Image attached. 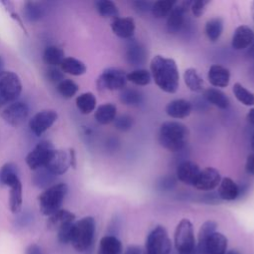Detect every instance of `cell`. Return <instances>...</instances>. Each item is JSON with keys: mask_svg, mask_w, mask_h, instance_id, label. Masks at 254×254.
Here are the masks:
<instances>
[{"mask_svg": "<svg viewBox=\"0 0 254 254\" xmlns=\"http://www.w3.org/2000/svg\"><path fill=\"white\" fill-rule=\"evenodd\" d=\"M210 4L209 0H197L193 1L190 6V10L192 12V15L195 18H200L204 12L206 11V7Z\"/></svg>", "mask_w": 254, "mask_h": 254, "instance_id": "obj_44", "label": "cell"}, {"mask_svg": "<svg viewBox=\"0 0 254 254\" xmlns=\"http://www.w3.org/2000/svg\"><path fill=\"white\" fill-rule=\"evenodd\" d=\"M58 92L64 98H72L79 90V86L71 79L64 78L63 81L57 84Z\"/></svg>", "mask_w": 254, "mask_h": 254, "instance_id": "obj_40", "label": "cell"}, {"mask_svg": "<svg viewBox=\"0 0 254 254\" xmlns=\"http://www.w3.org/2000/svg\"><path fill=\"white\" fill-rule=\"evenodd\" d=\"M24 16L30 23H36L41 20V18L44 16V9L42 6L37 2L28 1L24 5Z\"/></svg>", "mask_w": 254, "mask_h": 254, "instance_id": "obj_37", "label": "cell"}, {"mask_svg": "<svg viewBox=\"0 0 254 254\" xmlns=\"http://www.w3.org/2000/svg\"><path fill=\"white\" fill-rule=\"evenodd\" d=\"M10 15H11V18H13L15 21H17V22H18L19 26L23 29V31H24L25 33H27V30H26L25 26L23 25V21H22V19L18 16V14H17V13H15V12H10Z\"/></svg>", "mask_w": 254, "mask_h": 254, "instance_id": "obj_52", "label": "cell"}, {"mask_svg": "<svg viewBox=\"0 0 254 254\" xmlns=\"http://www.w3.org/2000/svg\"><path fill=\"white\" fill-rule=\"evenodd\" d=\"M55 149L56 148L50 141H40L26 156V164L28 165L29 169L36 171L42 167H45Z\"/></svg>", "mask_w": 254, "mask_h": 254, "instance_id": "obj_9", "label": "cell"}, {"mask_svg": "<svg viewBox=\"0 0 254 254\" xmlns=\"http://www.w3.org/2000/svg\"><path fill=\"white\" fill-rule=\"evenodd\" d=\"M254 41V32L253 30L246 25H240L238 26L231 39V46L236 51H241L246 48H249V46Z\"/></svg>", "mask_w": 254, "mask_h": 254, "instance_id": "obj_18", "label": "cell"}, {"mask_svg": "<svg viewBox=\"0 0 254 254\" xmlns=\"http://www.w3.org/2000/svg\"><path fill=\"white\" fill-rule=\"evenodd\" d=\"M68 192V186L64 183L54 184L45 189L38 196L40 211L43 215L50 216L59 209Z\"/></svg>", "mask_w": 254, "mask_h": 254, "instance_id": "obj_3", "label": "cell"}, {"mask_svg": "<svg viewBox=\"0 0 254 254\" xmlns=\"http://www.w3.org/2000/svg\"><path fill=\"white\" fill-rule=\"evenodd\" d=\"M122 243L115 235L103 236L98 245L97 254H121Z\"/></svg>", "mask_w": 254, "mask_h": 254, "instance_id": "obj_23", "label": "cell"}, {"mask_svg": "<svg viewBox=\"0 0 254 254\" xmlns=\"http://www.w3.org/2000/svg\"><path fill=\"white\" fill-rule=\"evenodd\" d=\"M5 104H7V102H6V100L0 95V108L2 107V106H4Z\"/></svg>", "mask_w": 254, "mask_h": 254, "instance_id": "obj_59", "label": "cell"}, {"mask_svg": "<svg viewBox=\"0 0 254 254\" xmlns=\"http://www.w3.org/2000/svg\"><path fill=\"white\" fill-rule=\"evenodd\" d=\"M25 254H44V251L40 245L36 243H31L26 247Z\"/></svg>", "mask_w": 254, "mask_h": 254, "instance_id": "obj_49", "label": "cell"}, {"mask_svg": "<svg viewBox=\"0 0 254 254\" xmlns=\"http://www.w3.org/2000/svg\"><path fill=\"white\" fill-rule=\"evenodd\" d=\"M190 1L177 3L172 12L167 17V30L170 34H177L184 25L185 20V14L188 13L189 9H190L191 6Z\"/></svg>", "mask_w": 254, "mask_h": 254, "instance_id": "obj_13", "label": "cell"}, {"mask_svg": "<svg viewBox=\"0 0 254 254\" xmlns=\"http://www.w3.org/2000/svg\"><path fill=\"white\" fill-rule=\"evenodd\" d=\"M69 167L70 163L68 153L64 150L58 149H55L45 166V168L55 176L64 175Z\"/></svg>", "mask_w": 254, "mask_h": 254, "instance_id": "obj_14", "label": "cell"}, {"mask_svg": "<svg viewBox=\"0 0 254 254\" xmlns=\"http://www.w3.org/2000/svg\"><path fill=\"white\" fill-rule=\"evenodd\" d=\"M188 134V128L184 123L175 120L165 121L159 130V143L169 152H179L184 149Z\"/></svg>", "mask_w": 254, "mask_h": 254, "instance_id": "obj_2", "label": "cell"}, {"mask_svg": "<svg viewBox=\"0 0 254 254\" xmlns=\"http://www.w3.org/2000/svg\"><path fill=\"white\" fill-rule=\"evenodd\" d=\"M224 28V23L222 18L220 17H213L206 21L204 32L207 37V39L210 42H216L220 36L222 35Z\"/></svg>", "mask_w": 254, "mask_h": 254, "instance_id": "obj_31", "label": "cell"}, {"mask_svg": "<svg viewBox=\"0 0 254 254\" xmlns=\"http://www.w3.org/2000/svg\"><path fill=\"white\" fill-rule=\"evenodd\" d=\"M136 10H138L139 12H151L152 9V5L153 2H149V1H136L133 3Z\"/></svg>", "mask_w": 254, "mask_h": 254, "instance_id": "obj_47", "label": "cell"}, {"mask_svg": "<svg viewBox=\"0 0 254 254\" xmlns=\"http://www.w3.org/2000/svg\"><path fill=\"white\" fill-rule=\"evenodd\" d=\"M33 219H34L33 213H31L29 211L20 212L17 214V217L15 219V225H16V227L23 228V227L30 225L33 222Z\"/></svg>", "mask_w": 254, "mask_h": 254, "instance_id": "obj_45", "label": "cell"}, {"mask_svg": "<svg viewBox=\"0 0 254 254\" xmlns=\"http://www.w3.org/2000/svg\"><path fill=\"white\" fill-rule=\"evenodd\" d=\"M123 254H142V250L137 245H129L126 247Z\"/></svg>", "mask_w": 254, "mask_h": 254, "instance_id": "obj_50", "label": "cell"}, {"mask_svg": "<svg viewBox=\"0 0 254 254\" xmlns=\"http://www.w3.org/2000/svg\"><path fill=\"white\" fill-rule=\"evenodd\" d=\"M126 73L116 67L105 68L96 80L97 87L103 90H122L126 84Z\"/></svg>", "mask_w": 254, "mask_h": 254, "instance_id": "obj_8", "label": "cell"}, {"mask_svg": "<svg viewBox=\"0 0 254 254\" xmlns=\"http://www.w3.org/2000/svg\"><path fill=\"white\" fill-rule=\"evenodd\" d=\"M95 8L97 13L105 19H116L118 18V9L114 2L110 0H99L95 2Z\"/></svg>", "mask_w": 254, "mask_h": 254, "instance_id": "obj_34", "label": "cell"}, {"mask_svg": "<svg viewBox=\"0 0 254 254\" xmlns=\"http://www.w3.org/2000/svg\"><path fill=\"white\" fill-rule=\"evenodd\" d=\"M183 78L185 84L190 90L193 92H201L204 90V81L195 68H187L184 71Z\"/></svg>", "mask_w": 254, "mask_h": 254, "instance_id": "obj_25", "label": "cell"}, {"mask_svg": "<svg viewBox=\"0 0 254 254\" xmlns=\"http://www.w3.org/2000/svg\"><path fill=\"white\" fill-rule=\"evenodd\" d=\"M226 254H241V253L238 250H236V249H231V250H228L226 252Z\"/></svg>", "mask_w": 254, "mask_h": 254, "instance_id": "obj_58", "label": "cell"}, {"mask_svg": "<svg viewBox=\"0 0 254 254\" xmlns=\"http://www.w3.org/2000/svg\"><path fill=\"white\" fill-rule=\"evenodd\" d=\"M232 92L235 98L245 106H254V93L248 90L239 82H235L232 86Z\"/></svg>", "mask_w": 254, "mask_h": 254, "instance_id": "obj_36", "label": "cell"}, {"mask_svg": "<svg viewBox=\"0 0 254 254\" xmlns=\"http://www.w3.org/2000/svg\"><path fill=\"white\" fill-rule=\"evenodd\" d=\"M142 93L133 88H123L119 94V99L126 105H137L142 101Z\"/></svg>", "mask_w": 254, "mask_h": 254, "instance_id": "obj_41", "label": "cell"}, {"mask_svg": "<svg viewBox=\"0 0 254 254\" xmlns=\"http://www.w3.org/2000/svg\"><path fill=\"white\" fill-rule=\"evenodd\" d=\"M60 66L64 73H68L74 76L82 75L87 70L85 64L73 57H65Z\"/></svg>", "mask_w": 254, "mask_h": 254, "instance_id": "obj_24", "label": "cell"}, {"mask_svg": "<svg viewBox=\"0 0 254 254\" xmlns=\"http://www.w3.org/2000/svg\"><path fill=\"white\" fill-rule=\"evenodd\" d=\"M174 244L178 254H198L193 225L190 220L183 218L177 224Z\"/></svg>", "mask_w": 254, "mask_h": 254, "instance_id": "obj_5", "label": "cell"}, {"mask_svg": "<svg viewBox=\"0 0 254 254\" xmlns=\"http://www.w3.org/2000/svg\"><path fill=\"white\" fill-rule=\"evenodd\" d=\"M126 79L138 86H145L151 82L152 76L149 70L144 68L135 69L126 74Z\"/></svg>", "mask_w": 254, "mask_h": 254, "instance_id": "obj_38", "label": "cell"}, {"mask_svg": "<svg viewBox=\"0 0 254 254\" xmlns=\"http://www.w3.org/2000/svg\"><path fill=\"white\" fill-rule=\"evenodd\" d=\"M217 229V223L213 220H207L205 221L199 228L198 231V238H197V252L203 247L206 240L209 238V236L214 233Z\"/></svg>", "mask_w": 254, "mask_h": 254, "instance_id": "obj_39", "label": "cell"}, {"mask_svg": "<svg viewBox=\"0 0 254 254\" xmlns=\"http://www.w3.org/2000/svg\"><path fill=\"white\" fill-rule=\"evenodd\" d=\"M150 73L156 85L166 93H175L179 88V69L176 61L156 55L150 63Z\"/></svg>", "mask_w": 254, "mask_h": 254, "instance_id": "obj_1", "label": "cell"}, {"mask_svg": "<svg viewBox=\"0 0 254 254\" xmlns=\"http://www.w3.org/2000/svg\"><path fill=\"white\" fill-rule=\"evenodd\" d=\"M228 239L225 235L215 231L204 243L198 254H226Z\"/></svg>", "mask_w": 254, "mask_h": 254, "instance_id": "obj_15", "label": "cell"}, {"mask_svg": "<svg viewBox=\"0 0 254 254\" xmlns=\"http://www.w3.org/2000/svg\"><path fill=\"white\" fill-rule=\"evenodd\" d=\"M64 51L55 45L48 46L43 53V61L50 66H59L64 59Z\"/></svg>", "mask_w": 254, "mask_h": 254, "instance_id": "obj_29", "label": "cell"}, {"mask_svg": "<svg viewBox=\"0 0 254 254\" xmlns=\"http://www.w3.org/2000/svg\"><path fill=\"white\" fill-rule=\"evenodd\" d=\"M200 172L199 166L192 161H183L180 163L176 170L177 178L185 185L193 186L198 174Z\"/></svg>", "mask_w": 254, "mask_h": 254, "instance_id": "obj_16", "label": "cell"}, {"mask_svg": "<svg viewBox=\"0 0 254 254\" xmlns=\"http://www.w3.org/2000/svg\"><path fill=\"white\" fill-rule=\"evenodd\" d=\"M133 118L129 115H120L114 119V126L119 131H128L132 128Z\"/></svg>", "mask_w": 254, "mask_h": 254, "instance_id": "obj_43", "label": "cell"}, {"mask_svg": "<svg viewBox=\"0 0 254 254\" xmlns=\"http://www.w3.org/2000/svg\"><path fill=\"white\" fill-rule=\"evenodd\" d=\"M22 88V82L17 73L10 70H4L0 73V95L7 103L17 101Z\"/></svg>", "mask_w": 254, "mask_h": 254, "instance_id": "obj_7", "label": "cell"}, {"mask_svg": "<svg viewBox=\"0 0 254 254\" xmlns=\"http://www.w3.org/2000/svg\"><path fill=\"white\" fill-rule=\"evenodd\" d=\"M29 106L23 101H14L9 103L1 112V116L6 123L17 127L22 124L29 116Z\"/></svg>", "mask_w": 254, "mask_h": 254, "instance_id": "obj_11", "label": "cell"}, {"mask_svg": "<svg viewBox=\"0 0 254 254\" xmlns=\"http://www.w3.org/2000/svg\"><path fill=\"white\" fill-rule=\"evenodd\" d=\"M246 119L250 124L254 125V107L249 109V111L247 112V115H246Z\"/></svg>", "mask_w": 254, "mask_h": 254, "instance_id": "obj_53", "label": "cell"}, {"mask_svg": "<svg viewBox=\"0 0 254 254\" xmlns=\"http://www.w3.org/2000/svg\"><path fill=\"white\" fill-rule=\"evenodd\" d=\"M75 220V214L66 209H59L52 215L48 216L47 227L53 231H59L61 228L73 223Z\"/></svg>", "mask_w": 254, "mask_h": 254, "instance_id": "obj_19", "label": "cell"}, {"mask_svg": "<svg viewBox=\"0 0 254 254\" xmlns=\"http://www.w3.org/2000/svg\"><path fill=\"white\" fill-rule=\"evenodd\" d=\"M56 176L49 172L45 167H42L35 171V174L32 177L33 184L38 188H49L55 181Z\"/></svg>", "mask_w": 254, "mask_h": 254, "instance_id": "obj_35", "label": "cell"}, {"mask_svg": "<svg viewBox=\"0 0 254 254\" xmlns=\"http://www.w3.org/2000/svg\"><path fill=\"white\" fill-rule=\"evenodd\" d=\"M111 30L114 35L121 39H131L136 30V24L131 17H118L111 22Z\"/></svg>", "mask_w": 254, "mask_h": 254, "instance_id": "obj_17", "label": "cell"}, {"mask_svg": "<svg viewBox=\"0 0 254 254\" xmlns=\"http://www.w3.org/2000/svg\"><path fill=\"white\" fill-rule=\"evenodd\" d=\"M203 96L207 100V102L220 109H226L230 105V100L228 96L218 88L210 87L205 89L203 92Z\"/></svg>", "mask_w": 254, "mask_h": 254, "instance_id": "obj_26", "label": "cell"}, {"mask_svg": "<svg viewBox=\"0 0 254 254\" xmlns=\"http://www.w3.org/2000/svg\"><path fill=\"white\" fill-rule=\"evenodd\" d=\"M74 223V222H73ZM73 223L71 224H68L63 228H61L58 232H57V236H58V240L61 242V243H70V240H71V233H72V225Z\"/></svg>", "mask_w": 254, "mask_h": 254, "instance_id": "obj_46", "label": "cell"}, {"mask_svg": "<svg viewBox=\"0 0 254 254\" xmlns=\"http://www.w3.org/2000/svg\"><path fill=\"white\" fill-rule=\"evenodd\" d=\"M247 56L251 59H254V41L252 42V44L249 46L247 50Z\"/></svg>", "mask_w": 254, "mask_h": 254, "instance_id": "obj_54", "label": "cell"}, {"mask_svg": "<svg viewBox=\"0 0 254 254\" xmlns=\"http://www.w3.org/2000/svg\"><path fill=\"white\" fill-rule=\"evenodd\" d=\"M96 223L92 216H85L72 225L70 243L76 251L83 252L90 248L95 236Z\"/></svg>", "mask_w": 254, "mask_h": 254, "instance_id": "obj_4", "label": "cell"}, {"mask_svg": "<svg viewBox=\"0 0 254 254\" xmlns=\"http://www.w3.org/2000/svg\"><path fill=\"white\" fill-rule=\"evenodd\" d=\"M116 112L117 108L115 104L111 102H106L103 104H100L94 112V118L95 120L102 125L109 124L114 121L116 118Z\"/></svg>", "mask_w": 254, "mask_h": 254, "instance_id": "obj_27", "label": "cell"}, {"mask_svg": "<svg viewBox=\"0 0 254 254\" xmlns=\"http://www.w3.org/2000/svg\"><path fill=\"white\" fill-rule=\"evenodd\" d=\"M75 104L80 113L89 114L96 107V97L92 92H83L76 97Z\"/></svg>", "mask_w": 254, "mask_h": 254, "instance_id": "obj_32", "label": "cell"}, {"mask_svg": "<svg viewBox=\"0 0 254 254\" xmlns=\"http://www.w3.org/2000/svg\"><path fill=\"white\" fill-rule=\"evenodd\" d=\"M217 195L220 199L225 201L235 200L240 195L239 187L231 178L224 177L218 185Z\"/></svg>", "mask_w": 254, "mask_h": 254, "instance_id": "obj_22", "label": "cell"}, {"mask_svg": "<svg viewBox=\"0 0 254 254\" xmlns=\"http://www.w3.org/2000/svg\"><path fill=\"white\" fill-rule=\"evenodd\" d=\"M221 179L218 170L212 167H207L200 170L193 187L200 190H211L218 187Z\"/></svg>", "mask_w": 254, "mask_h": 254, "instance_id": "obj_12", "label": "cell"}, {"mask_svg": "<svg viewBox=\"0 0 254 254\" xmlns=\"http://www.w3.org/2000/svg\"><path fill=\"white\" fill-rule=\"evenodd\" d=\"M250 148L254 152V131H253V133L251 135V139H250Z\"/></svg>", "mask_w": 254, "mask_h": 254, "instance_id": "obj_56", "label": "cell"}, {"mask_svg": "<svg viewBox=\"0 0 254 254\" xmlns=\"http://www.w3.org/2000/svg\"><path fill=\"white\" fill-rule=\"evenodd\" d=\"M45 76L47 80H49L52 83H60L64 79V73L62 71V69H59L55 66H50L45 70Z\"/></svg>", "mask_w": 254, "mask_h": 254, "instance_id": "obj_42", "label": "cell"}, {"mask_svg": "<svg viewBox=\"0 0 254 254\" xmlns=\"http://www.w3.org/2000/svg\"><path fill=\"white\" fill-rule=\"evenodd\" d=\"M166 113L176 119H181L189 116L192 111V104L186 99L179 98L170 101L165 108Z\"/></svg>", "mask_w": 254, "mask_h": 254, "instance_id": "obj_21", "label": "cell"}, {"mask_svg": "<svg viewBox=\"0 0 254 254\" xmlns=\"http://www.w3.org/2000/svg\"><path fill=\"white\" fill-rule=\"evenodd\" d=\"M4 66H5V63H4L2 56L0 55V73H2L4 71Z\"/></svg>", "mask_w": 254, "mask_h": 254, "instance_id": "obj_55", "label": "cell"}, {"mask_svg": "<svg viewBox=\"0 0 254 254\" xmlns=\"http://www.w3.org/2000/svg\"><path fill=\"white\" fill-rule=\"evenodd\" d=\"M68 155H69L70 167H72L73 169H75V168H76V155H75L74 149L70 148V149H69V152H68Z\"/></svg>", "mask_w": 254, "mask_h": 254, "instance_id": "obj_51", "label": "cell"}, {"mask_svg": "<svg viewBox=\"0 0 254 254\" xmlns=\"http://www.w3.org/2000/svg\"><path fill=\"white\" fill-rule=\"evenodd\" d=\"M58 113L53 109H44L36 114H34L29 120V128L31 132L40 137L47 130H49L52 125L57 121Z\"/></svg>", "mask_w": 254, "mask_h": 254, "instance_id": "obj_10", "label": "cell"}, {"mask_svg": "<svg viewBox=\"0 0 254 254\" xmlns=\"http://www.w3.org/2000/svg\"><path fill=\"white\" fill-rule=\"evenodd\" d=\"M177 2L173 0H159L153 2L151 13L157 19H163L169 16Z\"/></svg>", "mask_w": 254, "mask_h": 254, "instance_id": "obj_33", "label": "cell"}, {"mask_svg": "<svg viewBox=\"0 0 254 254\" xmlns=\"http://www.w3.org/2000/svg\"><path fill=\"white\" fill-rule=\"evenodd\" d=\"M207 79L215 88L226 87L230 81V71L220 64H212L208 69Z\"/></svg>", "mask_w": 254, "mask_h": 254, "instance_id": "obj_20", "label": "cell"}, {"mask_svg": "<svg viewBox=\"0 0 254 254\" xmlns=\"http://www.w3.org/2000/svg\"><path fill=\"white\" fill-rule=\"evenodd\" d=\"M19 178V170L14 163H6L0 168V186L11 187L15 184Z\"/></svg>", "mask_w": 254, "mask_h": 254, "instance_id": "obj_30", "label": "cell"}, {"mask_svg": "<svg viewBox=\"0 0 254 254\" xmlns=\"http://www.w3.org/2000/svg\"><path fill=\"white\" fill-rule=\"evenodd\" d=\"M245 172L250 176H254V152L247 156L245 162Z\"/></svg>", "mask_w": 254, "mask_h": 254, "instance_id": "obj_48", "label": "cell"}, {"mask_svg": "<svg viewBox=\"0 0 254 254\" xmlns=\"http://www.w3.org/2000/svg\"><path fill=\"white\" fill-rule=\"evenodd\" d=\"M172 242L167 229L162 225L154 227L147 235L144 254H170Z\"/></svg>", "mask_w": 254, "mask_h": 254, "instance_id": "obj_6", "label": "cell"}, {"mask_svg": "<svg viewBox=\"0 0 254 254\" xmlns=\"http://www.w3.org/2000/svg\"><path fill=\"white\" fill-rule=\"evenodd\" d=\"M23 204V187L21 180H18L15 184L10 187L9 195V206L10 210L14 214H18L22 210Z\"/></svg>", "mask_w": 254, "mask_h": 254, "instance_id": "obj_28", "label": "cell"}, {"mask_svg": "<svg viewBox=\"0 0 254 254\" xmlns=\"http://www.w3.org/2000/svg\"><path fill=\"white\" fill-rule=\"evenodd\" d=\"M250 12H251V17L252 20L254 21V1L251 3V8H250Z\"/></svg>", "mask_w": 254, "mask_h": 254, "instance_id": "obj_57", "label": "cell"}]
</instances>
